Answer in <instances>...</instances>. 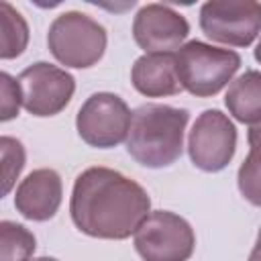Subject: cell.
Instances as JSON below:
<instances>
[{
    "instance_id": "21",
    "label": "cell",
    "mask_w": 261,
    "mask_h": 261,
    "mask_svg": "<svg viewBox=\"0 0 261 261\" xmlns=\"http://www.w3.org/2000/svg\"><path fill=\"white\" fill-rule=\"evenodd\" d=\"M253 55H255V59L261 63V39H259V43H257V47H255V51H253Z\"/></svg>"
},
{
    "instance_id": "12",
    "label": "cell",
    "mask_w": 261,
    "mask_h": 261,
    "mask_svg": "<svg viewBox=\"0 0 261 261\" xmlns=\"http://www.w3.org/2000/svg\"><path fill=\"white\" fill-rule=\"evenodd\" d=\"M133 88L147 98L175 96L184 88L177 80L173 53H145L130 67Z\"/></svg>"
},
{
    "instance_id": "9",
    "label": "cell",
    "mask_w": 261,
    "mask_h": 261,
    "mask_svg": "<svg viewBox=\"0 0 261 261\" xmlns=\"http://www.w3.org/2000/svg\"><path fill=\"white\" fill-rule=\"evenodd\" d=\"M22 92V106L29 114L47 118L55 116L71 102L75 92V77L47 61H35L18 75Z\"/></svg>"
},
{
    "instance_id": "6",
    "label": "cell",
    "mask_w": 261,
    "mask_h": 261,
    "mask_svg": "<svg viewBox=\"0 0 261 261\" xmlns=\"http://www.w3.org/2000/svg\"><path fill=\"white\" fill-rule=\"evenodd\" d=\"M133 112L128 104L112 92H96L80 106L75 128L80 139L94 149H112L126 141Z\"/></svg>"
},
{
    "instance_id": "20",
    "label": "cell",
    "mask_w": 261,
    "mask_h": 261,
    "mask_svg": "<svg viewBox=\"0 0 261 261\" xmlns=\"http://www.w3.org/2000/svg\"><path fill=\"white\" fill-rule=\"evenodd\" d=\"M253 251L261 255V226H259V230H257V241H255V247H253Z\"/></svg>"
},
{
    "instance_id": "15",
    "label": "cell",
    "mask_w": 261,
    "mask_h": 261,
    "mask_svg": "<svg viewBox=\"0 0 261 261\" xmlns=\"http://www.w3.org/2000/svg\"><path fill=\"white\" fill-rule=\"evenodd\" d=\"M37 249L35 234L12 220L0 222V261H31Z\"/></svg>"
},
{
    "instance_id": "3",
    "label": "cell",
    "mask_w": 261,
    "mask_h": 261,
    "mask_svg": "<svg viewBox=\"0 0 261 261\" xmlns=\"http://www.w3.org/2000/svg\"><path fill=\"white\" fill-rule=\"evenodd\" d=\"M241 55L232 49L208 45L204 41H188L175 53L177 80L186 92L196 98L216 96L239 71Z\"/></svg>"
},
{
    "instance_id": "19",
    "label": "cell",
    "mask_w": 261,
    "mask_h": 261,
    "mask_svg": "<svg viewBox=\"0 0 261 261\" xmlns=\"http://www.w3.org/2000/svg\"><path fill=\"white\" fill-rule=\"evenodd\" d=\"M247 141H249V155L261 159V122L249 128Z\"/></svg>"
},
{
    "instance_id": "13",
    "label": "cell",
    "mask_w": 261,
    "mask_h": 261,
    "mask_svg": "<svg viewBox=\"0 0 261 261\" xmlns=\"http://www.w3.org/2000/svg\"><path fill=\"white\" fill-rule=\"evenodd\" d=\"M224 104L228 114L249 126L261 122V71L247 69L237 80L230 82Z\"/></svg>"
},
{
    "instance_id": "17",
    "label": "cell",
    "mask_w": 261,
    "mask_h": 261,
    "mask_svg": "<svg viewBox=\"0 0 261 261\" xmlns=\"http://www.w3.org/2000/svg\"><path fill=\"white\" fill-rule=\"evenodd\" d=\"M237 186L241 196L249 204L261 208V159L253 155L245 157V161L237 171Z\"/></svg>"
},
{
    "instance_id": "10",
    "label": "cell",
    "mask_w": 261,
    "mask_h": 261,
    "mask_svg": "<svg viewBox=\"0 0 261 261\" xmlns=\"http://www.w3.org/2000/svg\"><path fill=\"white\" fill-rule=\"evenodd\" d=\"M190 35V22L167 4L151 2L133 18V39L145 53H171Z\"/></svg>"
},
{
    "instance_id": "5",
    "label": "cell",
    "mask_w": 261,
    "mask_h": 261,
    "mask_svg": "<svg viewBox=\"0 0 261 261\" xmlns=\"http://www.w3.org/2000/svg\"><path fill=\"white\" fill-rule=\"evenodd\" d=\"M133 243L143 261H188L196 247V234L184 216L153 210L137 228Z\"/></svg>"
},
{
    "instance_id": "1",
    "label": "cell",
    "mask_w": 261,
    "mask_h": 261,
    "mask_svg": "<svg viewBox=\"0 0 261 261\" xmlns=\"http://www.w3.org/2000/svg\"><path fill=\"white\" fill-rule=\"evenodd\" d=\"M69 214L75 228L92 239L124 241L151 214V198L139 181L96 165L75 177Z\"/></svg>"
},
{
    "instance_id": "22",
    "label": "cell",
    "mask_w": 261,
    "mask_h": 261,
    "mask_svg": "<svg viewBox=\"0 0 261 261\" xmlns=\"http://www.w3.org/2000/svg\"><path fill=\"white\" fill-rule=\"evenodd\" d=\"M249 261H261V255H259V253H255V251H251V255H249Z\"/></svg>"
},
{
    "instance_id": "11",
    "label": "cell",
    "mask_w": 261,
    "mask_h": 261,
    "mask_svg": "<svg viewBox=\"0 0 261 261\" xmlns=\"http://www.w3.org/2000/svg\"><path fill=\"white\" fill-rule=\"evenodd\" d=\"M63 198V184L55 169H33L14 192V208L20 216L33 222L51 220Z\"/></svg>"
},
{
    "instance_id": "7",
    "label": "cell",
    "mask_w": 261,
    "mask_h": 261,
    "mask_svg": "<svg viewBox=\"0 0 261 261\" xmlns=\"http://www.w3.org/2000/svg\"><path fill=\"white\" fill-rule=\"evenodd\" d=\"M200 29L210 41L249 47L261 33V2L208 0L200 8Z\"/></svg>"
},
{
    "instance_id": "18",
    "label": "cell",
    "mask_w": 261,
    "mask_h": 261,
    "mask_svg": "<svg viewBox=\"0 0 261 261\" xmlns=\"http://www.w3.org/2000/svg\"><path fill=\"white\" fill-rule=\"evenodd\" d=\"M0 120L8 122L18 116L20 104H22V92L18 86V80H14L8 71L0 73Z\"/></svg>"
},
{
    "instance_id": "2",
    "label": "cell",
    "mask_w": 261,
    "mask_h": 261,
    "mask_svg": "<svg viewBox=\"0 0 261 261\" xmlns=\"http://www.w3.org/2000/svg\"><path fill=\"white\" fill-rule=\"evenodd\" d=\"M190 120L186 108L147 102L133 110L126 153L143 167L163 169L173 165L184 151V133Z\"/></svg>"
},
{
    "instance_id": "16",
    "label": "cell",
    "mask_w": 261,
    "mask_h": 261,
    "mask_svg": "<svg viewBox=\"0 0 261 261\" xmlns=\"http://www.w3.org/2000/svg\"><path fill=\"white\" fill-rule=\"evenodd\" d=\"M0 155H2V196H6L12 190L16 177L20 175V171L24 167L27 153L18 139L2 135L0 137Z\"/></svg>"
},
{
    "instance_id": "4",
    "label": "cell",
    "mask_w": 261,
    "mask_h": 261,
    "mask_svg": "<svg viewBox=\"0 0 261 261\" xmlns=\"http://www.w3.org/2000/svg\"><path fill=\"white\" fill-rule=\"evenodd\" d=\"M106 45V29L92 16L77 10L61 12L47 31V47L65 67L88 69L96 65L104 57Z\"/></svg>"
},
{
    "instance_id": "23",
    "label": "cell",
    "mask_w": 261,
    "mask_h": 261,
    "mask_svg": "<svg viewBox=\"0 0 261 261\" xmlns=\"http://www.w3.org/2000/svg\"><path fill=\"white\" fill-rule=\"evenodd\" d=\"M31 261H59V259H55V257H35Z\"/></svg>"
},
{
    "instance_id": "8",
    "label": "cell",
    "mask_w": 261,
    "mask_h": 261,
    "mask_svg": "<svg viewBox=\"0 0 261 261\" xmlns=\"http://www.w3.org/2000/svg\"><path fill=\"white\" fill-rule=\"evenodd\" d=\"M237 151V126L218 108L204 110L188 135V155L194 167L206 173L222 171Z\"/></svg>"
},
{
    "instance_id": "14",
    "label": "cell",
    "mask_w": 261,
    "mask_h": 261,
    "mask_svg": "<svg viewBox=\"0 0 261 261\" xmlns=\"http://www.w3.org/2000/svg\"><path fill=\"white\" fill-rule=\"evenodd\" d=\"M29 45V24L24 16L6 0L0 2V59H16Z\"/></svg>"
}]
</instances>
